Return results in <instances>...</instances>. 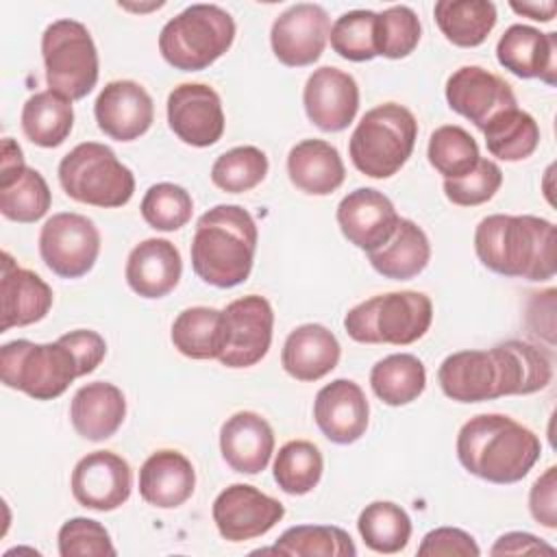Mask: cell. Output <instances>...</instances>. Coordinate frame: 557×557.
<instances>
[{"instance_id": "cell-1", "label": "cell", "mask_w": 557, "mask_h": 557, "mask_svg": "<svg viewBox=\"0 0 557 557\" xmlns=\"http://www.w3.org/2000/svg\"><path fill=\"white\" fill-rule=\"evenodd\" d=\"M553 379L546 350L509 339L487 350H457L437 368L442 392L455 403H483L544 389Z\"/></svg>"}, {"instance_id": "cell-2", "label": "cell", "mask_w": 557, "mask_h": 557, "mask_svg": "<svg viewBox=\"0 0 557 557\" xmlns=\"http://www.w3.org/2000/svg\"><path fill=\"white\" fill-rule=\"evenodd\" d=\"M557 231L537 215L492 213L474 228L479 261L503 276L548 281L557 270Z\"/></svg>"}, {"instance_id": "cell-3", "label": "cell", "mask_w": 557, "mask_h": 557, "mask_svg": "<svg viewBox=\"0 0 557 557\" xmlns=\"http://www.w3.org/2000/svg\"><path fill=\"white\" fill-rule=\"evenodd\" d=\"M540 437L505 413L472 416L457 433V459L474 476L509 485L522 481L537 463Z\"/></svg>"}, {"instance_id": "cell-4", "label": "cell", "mask_w": 557, "mask_h": 557, "mask_svg": "<svg viewBox=\"0 0 557 557\" xmlns=\"http://www.w3.org/2000/svg\"><path fill=\"white\" fill-rule=\"evenodd\" d=\"M257 224L239 205H215L205 211L191 237V268L207 285L228 289L242 285L257 252Z\"/></svg>"}, {"instance_id": "cell-5", "label": "cell", "mask_w": 557, "mask_h": 557, "mask_svg": "<svg viewBox=\"0 0 557 557\" xmlns=\"http://www.w3.org/2000/svg\"><path fill=\"white\" fill-rule=\"evenodd\" d=\"M416 137V115L398 102H383L366 111L357 122L348 141V154L361 174L389 178L411 157Z\"/></svg>"}, {"instance_id": "cell-6", "label": "cell", "mask_w": 557, "mask_h": 557, "mask_svg": "<svg viewBox=\"0 0 557 557\" xmlns=\"http://www.w3.org/2000/svg\"><path fill=\"white\" fill-rule=\"evenodd\" d=\"M235 39V20L218 4H191L165 22L159 52L174 70L200 72L213 65Z\"/></svg>"}, {"instance_id": "cell-7", "label": "cell", "mask_w": 557, "mask_h": 557, "mask_svg": "<svg viewBox=\"0 0 557 557\" xmlns=\"http://www.w3.org/2000/svg\"><path fill=\"white\" fill-rule=\"evenodd\" d=\"M433 322L426 294L403 289L372 296L344 315V329L359 344L407 346L418 342Z\"/></svg>"}, {"instance_id": "cell-8", "label": "cell", "mask_w": 557, "mask_h": 557, "mask_svg": "<svg viewBox=\"0 0 557 557\" xmlns=\"http://www.w3.org/2000/svg\"><path fill=\"white\" fill-rule=\"evenodd\" d=\"M57 172L63 191L83 205L115 209L124 207L135 194L133 172L109 146L98 141L74 146L61 159Z\"/></svg>"}, {"instance_id": "cell-9", "label": "cell", "mask_w": 557, "mask_h": 557, "mask_svg": "<svg viewBox=\"0 0 557 557\" xmlns=\"http://www.w3.org/2000/svg\"><path fill=\"white\" fill-rule=\"evenodd\" d=\"M81 376L76 355L61 339L35 344L13 339L0 348V379L35 400L59 398Z\"/></svg>"}, {"instance_id": "cell-10", "label": "cell", "mask_w": 557, "mask_h": 557, "mask_svg": "<svg viewBox=\"0 0 557 557\" xmlns=\"http://www.w3.org/2000/svg\"><path fill=\"white\" fill-rule=\"evenodd\" d=\"M41 57L52 91L81 100L96 87L98 50L85 24L70 17L52 22L41 35Z\"/></svg>"}, {"instance_id": "cell-11", "label": "cell", "mask_w": 557, "mask_h": 557, "mask_svg": "<svg viewBox=\"0 0 557 557\" xmlns=\"http://www.w3.org/2000/svg\"><path fill=\"white\" fill-rule=\"evenodd\" d=\"M100 244L94 220L74 211L54 213L39 231L41 261L61 278L85 276L98 261Z\"/></svg>"}, {"instance_id": "cell-12", "label": "cell", "mask_w": 557, "mask_h": 557, "mask_svg": "<svg viewBox=\"0 0 557 557\" xmlns=\"http://www.w3.org/2000/svg\"><path fill=\"white\" fill-rule=\"evenodd\" d=\"M226 344L220 363L226 368H250L259 363L272 344L274 311L268 298L259 294L242 296L226 305Z\"/></svg>"}, {"instance_id": "cell-13", "label": "cell", "mask_w": 557, "mask_h": 557, "mask_svg": "<svg viewBox=\"0 0 557 557\" xmlns=\"http://www.w3.org/2000/svg\"><path fill=\"white\" fill-rule=\"evenodd\" d=\"M211 516L226 542H246L276 527L285 516V507L255 485L233 483L215 496Z\"/></svg>"}, {"instance_id": "cell-14", "label": "cell", "mask_w": 557, "mask_h": 557, "mask_svg": "<svg viewBox=\"0 0 557 557\" xmlns=\"http://www.w3.org/2000/svg\"><path fill=\"white\" fill-rule=\"evenodd\" d=\"M329 13L313 2L287 7L272 22L270 46L274 57L287 67L313 65L329 41Z\"/></svg>"}, {"instance_id": "cell-15", "label": "cell", "mask_w": 557, "mask_h": 557, "mask_svg": "<svg viewBox=\"0 0 557 557\" xmlns=\"http://www.w3.org/2000/svg\"><path fill=\"white\" fill-rule=\"evenodd\" d=\"M168 124L187 146L218 144L226 124L220 94L205 83H181L168 96Z\"/></svg>"}, {"instance_id": "cell-16", "label": "cell", "mask_w": 557, "mask_h": 557, "mask_svg": "<svg viewBox=\"0 0 557 557\" xmlns=\"http://www.w3.org/2000/svg\"><path fill=\"white\" fill-rule=\"evenodd\" d=\"M0 154V213L20 224L41 220L52 205L46 178L24 163L22 148L15 139L7 137Z\"/></svg>"}, {"instance_id": "cell-17", "label": "cell", "mask_w": 557, "mask_h": 557, "mask_svg": "<svg viewBox=\"0 0 557 557\" xmlns=\"http://www.w3.org/2000/svg\"><path fill=\"white\" fill-rule=\"evenodd\" d=\"M70 487L78 505L94 511H113L128 500L133 472L124 457L111 450H94L74 466Z\"/></svg>"}, {"instance_id": "cell-18", "label": "cell", "mask_w": 557, "mask_h": 557, "mask_svg": "<svg viewBox=\"0 0 557 557\" xmlns=\"http://www.w3.org/2000/svg\"><path fill=\"white\" fill-rule=\"evenodd\" d=\"M448 107L470 120L479 131L500 111L518 107L511 85L481 65L455 70L444 87Z\"/></svg>"}, {"instance_id": "cell-19", "label": "cell", "mask_w": 557, "mask_h": 557, "mask_svg": "<svg viewBox=\"0 0 557 557\" xmlns=\"http://www.w3.org/2000/svg\"><path fill=\"white\" fill-rule=\"evenodd\" d=\"M302 104L311 124L324 133H339L357 115L359 85L339 67H318L305 83Z\"/></svg>"}, {"instance_id": "cell-20", "label": "cell", "mask_w": 557, "mask_h": 557, "mask_svg": "<svg viewBox=\"0 0 557 557\" xmlns=\"http://www.w3.org/2000/svg\"><path fill=\"white\" fill-rule=\"evenodd\" d=\"M335 218L342 235L366 252L387 244L400 222L394 202L374 187H357L346 194L337 205Z\"/></svg>"}, {"instance_id": "cell-21", "label": "cell", "mask_w": 557, "mask_h": 557, "mask_svg": "<svg viewBox=\"0 0 557 557\" xmlns=\"http://www.w3.org/2000/svg\"><path fill=\"white\" fill-rule=\"evenodd\" d=\"M98 128L115 141L139 139L154 122V102L135 81H111L94 102Z\"/></svg>"}, {"instance_id": "cell-22", "label": "cell", "mask_w": 557, "mask_h": 557, "mask_svg": "<svg viewBox=\"0 0 557 557\" xmlns=\"http://www.w3.org/2000/svg\"><path fill=\"white\" fill-rule=\"evenodd\" d=\"M313 420L329 442L346 446L363 437L370 420V405L355 381L335 379L315 394Z\"/></svg>"}, {"instance_id": "cell-23", "label": "cell", "mask_w": 557, "mask_h": 557, "mask_svg": "<svg viewBox=\"0 0 557 557\" xmlns=\"http://www.w3.org/2000/svg\"><path fill=\"white\" fill-rule=\"evenodd\" d=\"M498 63L518 78L557 83V33H542L527 24H511L496 44Z\"/></svg>"}, {"instance_id": "cell-24", "label": "cell", "mask_w": 557, "mask_h": 557, "mask_svg": "<svg viewBox=\"0 0 557 557\" xmlns=\"http://www.w3.org/2000/svg\"><path fill=\"white\" fill-rule=\"evenodd\" d=\"M220 453L226 466L239 474H259L274 453V431L255 411H237L220 429Z\"/></svg>"}, {"instance_id": "cell-25", "label": "cell", "mask_w": 557, "mask_h": 557, "mask_svg": "<svg viewBox=\"0 0 557 557\" xmlns=\"http://www.w3.org/2000/svg\"><path fill=\"white\" fill-rule=\"evenodd\" d=\"M183 261L178 248L161 237L139 242L126 259L124 276L128 287L141 298H163L181 281Z\"/></svg>"}, {"instance_id": "cell-26", "label": "cell", "mask_w": 557, "mask_h": 557, "mask_svg": "<svg viewBox=\"0 0 557 557\" xmlns=\"http://www.w3.org/2000/svg\"><path fill=\"white\" fill-rule=\"evenodd\" d=\"M2 333L13 326H28L44 320L52 307L50 285L33 270L20 268L9 252H2Z\"/></svg>"}, {"instance_id": "cell-27", "label": "cell", "mask_w": 557, "mask_h": 557, "mask_svg": "<svg viewBox=\"0 0 557 557\" xmlns=\"http://www.w3.org/2000/svg\"><path fill=\"white\" fill-rule=\"evenodd\" d=\"M194 487L196 470L178 450H157L139 468V496L152 507L176 509L191 498Z\"/></svg>"}, {"instance_id": "cell-28", "label": "cell", "mask_w": 557, "mask_h": 557, "mask_svg": "<svg viewBox=\"0 0 557 557\" xmlns=\"http://www.w3.org/2000/svg\"><path fill=\"white\" fill-rule=\"evenodd\" d=\"M339 342L324 326L315 322H307L296 326L281 350L283 370L296 381H318L326 376L339 363Z\"/></svg>"}, {"instance_id": "cell-29", "label": "cell", "mask_w": 557, "mask_h": 557, "mask_svg": "<svg viewBox=\"0 0 557 557\" xmlns=\"http://www.w3.org/2000/svg\"><path fill=\"white\" fill-rule=\"evenodd\" d=\"M124 418L126 398L117 385L107 381L78 387L70 403V422L74 431L89 442H102L115 435Z\"/></svg>"}, {"instance_id": "cell-30", "label": "cell", "mask_w": 557, "mask_h": 557, "mask_svg": "<svg viewBox=\"0 0 557 557\" xmlns=\"http://www.w3.org/2000/svg\"><path fill=\"white\" fill-rule=\"evenodd\" d=\"M287 174L296 189L309 196H329L346 178L344 161L324 139H302L287 154Z\"/></svg>"}, {"instance_id": "cell-31", "label": "cell", "mask_w": 557, "mask_h": 557, "mask_svg": "<svg viewBox=\"0 0 557 557\" xmlns=\"http://www.w3.org/2000/svg\"><path fill=\"white\" fill-rule=\"evenodd\" d=\"M368 261L385 278L409 281L429 265L431 244L426 233L413 220L400 218L389 242L368 252Z\"/></svg>"}, {"instance_id": "cell-32", "label": "cell", "mask_w": 557, "mask_h": 557, "mask_svg": "<svg viewBox=\"0 0 557 557\" xmlns=\"http://www.w3.org/2000/svg\"><path fill=\"white\" fill-rule=\"evenodd\" d=\"M172 344L189 359H220L226 344L224 311L213 307L183 309L172 322Z\"/></svg>"}, {"instance_id": "cell-33", "label": "cell", "mask_w": 557, "mask_h": 557, "mask_svg": "<svg viewBox=\"0 0 557 557\" xmlns=\"http://www.w3.org/2000/svg\"><path fill=\"white\" fill-rule=\"evenodd\" d=\"M442 35L459 48L481 46L496 26V4L490 0H440L433 7Z\"/></svg>"}, {"instance_id": "cell-34", "label": "cell", "mask_w": 557, "mask_h": 557, "mask_svg": "<svg viewBox=\"0 0 557 557\" xmlns=\"http://www.w3.org/2000/svg\"><path fill=\"white\" fill-rule=\"evenodd\" d=\"M22 131L39 148L61 146L74 126L72 100L46 89L33 94L22 107Z\"/></svg>"}, {"instance_id": "cell-35", "label": "cell", "mask_w": 557, "mask_h": 557, "mask_svg": "<svg viewBox=\"0 0 557 557\" xmlns=\"http://www.w3.org/2000/svg\"><path fill=\"white\" fill-rule=\"evenodd\" d=\"M370 387L389 407L413 403L426 387L424 363L411 352H394L370 370Z\"/></svg>"}, {"instance_id": "cell-36", "label": "cell", "mask_w": 557, "mask_h": 557, "mask_svg": "<svg viewBox=\"0 0 557 557\" xmlns=\"http://www.w3.org/2000/svg\"><path fill=\"white\" fill-rule=\"evenodd\" d=\"M483 137L492 157L500 161H522L535 152L540 144V126L531 113L511 107L496 113L483 126Z\"/></svg>"}, {"instance_id": "cell-37", "label": "cell", "mask_w": 557, "mask_h": 557, "mask_svg": "<svg viewBox=\"0 0 557 557\" xmlns=\"http://www.w3.org/2000/svg\"><path fill=\"white\" fill-rule=\"evenodd\" d=\"M363 544L381 555L400 553L411 537V520L407 511L392 500H374L366 505L357 518Z\"/></svg>"}, {"instance_id": "cell-38", "label": "cell", "mask_w": 557, "mask_h": 557, "mask_svg": "<svg viewBox=\"0 0 557 557\" xmlns=\"http://www.w3.org/2000/svg\"><path fill=\"white\" fill-rule=\"evenodd\" d=\"M257 553H281L296 557H355L352 537L333 524H296L281 533L272 548Z\"/></svg>"}, {"instance_id": "cell-39", "label": "cell", "mask_w": 557, "mask_h": 557, "mask_svg": "<svg viewBox=\"0 0 557 557\" xmlns=\"http://www.w3.org/2000/svg\"><path fill=\"white\" fill-rule=\"evenodd\" d=\"M324 459L320 448L307 440L283 444L274 457L272 474L276 485L289 496L309 494L322 479Z\"/></svg>"}, {"instance_id": "cell-40", "label": "cell", "mask_w": 557, "mask_h": 557, "mask_svg": "<svg viewBox=\"0 0 557 557\" xmlns=\"http://www.w3.org/2000/svg\"><path fill=\"white\" fill-rule=\"evenodd\" d=\"M426 157L444 178L468 174L481 159L474 137L457 124H444L431 133Z\"/></svg>"}, {"instance_id": "cell-41", "label": "cell", "mask_w": 557, "mask_h": 557, "mask_svg": "<svg viewBox=\"0 0 557 557\" xmlns=\"http://www.w3.org/2000/svg\"><path fill=\"white\" fill-rule=\"evenodd\" d=\"M268 157L257 146H237L222 152L211 165V181L226 194L255 189L268 174Z\"/></svg>"}, {"instance_id": "cell-42", "label": "cell", "mask_w": 557, "mask_h": 557, "mask_svg": "<svg viewBox=\"0 0 557 557\" xmlns=\"http://www.w3.org/2000/svg\"><path fill=\"white\" fill-rule=\"evenodd\" d=\"M420 35H422V24L411 7L394 4L376 13V22H374L376 57L405 59L418 48Z\"/></svg>"}, {"instance_id": "cell-43", "label": "cell", "mask_w": 557, "mask_h": 557, "mask_svg": "<svg viewBox=\"0 0 557 557\" xmlns=\"http://www.w3.org/2000/svg\"><path fill=\"white\" fill-rule=\"evenodd\" d=\"M141 218L154 231H178L194 213V200L189 191L174 183H154L141 198Z\"/></svg>"}, {"instance_id": "cell-44", "label": "cell", "mask_w": 557, "mask_h": 557, "mask_svg": "<svg viewBox=\"0 0 557 557\" xmlns=\"http://www.w3.org/2000/svg\"><path fill=\"white\" fill-rule=\"evenodd\" d=\"M374 22H376V13L368 9H355V11L342 13L333 22L329 33L333 52L355 63L372 61L376 57Z\"/></svg>"}, {"instance_id": "cell-45", "label": "cell", "mask_w": 557, "mask_h": 557, "mask_svg": "<svg viewBox=\"0 0 557 557\" xmlns=\"http://www.w3.org/2000/svg\"><path fill=\"white\" fill-rule=\"evenodd\" d=\"M503 185V170L492 159L479 163L459 178H444V196L457 207H476L496 196Z\"/></svg>"}, {"instance_id": "cell-46", "label": "cell", "mask_w": 557, "mask_h": 557, "mask_svg": "<svg viewBox=\"0 0 557 557\" xmlns=\"http://www.w3.org/2000/svg\"><path fill=\"white\" fill-rule=\"evenodd\" d=\"M61 557H113L115 546L109 531L91 518H70L59 529Z\"/></svg>"}, {"instance_id": "cell-47", "label": "cell", "mask_w": 557, "mask_h": 557, "mask_svg": "<svg viewBox=\"0 0 557 557\" xmlns=\"http://www.w3.org/2000/svg\"><path fill=\"white\" fill-rule=\"evenodd\" d=\"M418 555L422 557H440V555H459V557H479L481 548L474 542V537L470 533H466L463 529L457 527H440L429 531L420 546H418Z\"/></svg>"}, {"instance_id": "cell-48", "label": "cell", "mask_w": 557, "mask_h": 557, "mask_svg": "<svg viewBox=\"0 0 557 557\" xmlns=\"http://www.w3.org/2000/svg\"><path fill=\"white\" fill-rule=\"evenodd\" d=\"M529 509L537 524L546 529L557 527V468L550 466L535 479L529 492Z\"/></svg>"}, {"instance_id": "cell-49", "label": "cell", "mask_w": 557, "mask_h": 557, "mask_svg": "<svg viewBox=\"0 0 557 557\" xmlns=\"http://www.w3.org/2000/svg\"><path fill=\"white\" fill-rule=\"evenodd\" d=\"M65 346L72 348V352L76 355L78 368H81V376L91 374L104 359L107 355V342L100 333L89 331V329H76L70 331L65 335L59 337Z\"/></svg>"}, {"instance_id": "cell-50", "label": "cell", "mask_w": 557, "mask_h": 557, "mask_svg": "<svg viewBox=\"0 0 557 557\" xmlns=\"http://www.w3.org/2000/svg\"><path fill=\"white\" fill-rule=\"evenodd\" d=\"M490 555H555V548L533 533L509 531L494 542Z\"/></svg>"}, {"instance_id": "cell-51", "label": "cell", "mask_w": 557, "mask_h": 557, "mask_svg": "<svg viewBox=\"0 0 557 557\" xmlns=\"http://www.w3.org/2000/svg\"><path fill=\"white\" fill-rule=\"evenodd\" d=\"M509 7L518 13V15H527L535 22H553L555 13H557V2H509Z\"/></svg>"}]
</instances>
